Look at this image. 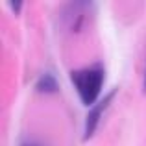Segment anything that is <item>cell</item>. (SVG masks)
Returning a JSON list of instances; mask_svg holds the SVG:
<instances>
[{"mask_svg":"<svg viewBox=\"0 0 146 146\" xmlns=\"http://www.w3.org/2000/svg\"><path fill=\"white\" fill-rule=\"evenodd\" d=\"M68 78H70V83L74 85L80 102L85 107L91 109L102 98V87L106 82V67L102 63H93L87 67L70 70Z\"/></svg>","mask_w":146,"mask_h":146,"instance_id":"cell-1","label":"cell"},{"mask_svg":"<svg viewBox=\"0 0 146 146\" xmlns=\"http://www.w3.org/2000/svg\"><path fill=\"white\" fill-rule=\"evenodd\" d=\"M117 93H118V87H111V89L107 91V93L104 94V96L100 98V100H98L96 104H94L93 107H91L89 111H87L85 120H83V137H82L83 143H87L89 139H93L94 131H96L98 126H100L102 115L106 113V109L111 106V102H113V98L117 96Z\"/></svg>","mask_w":146,"mask_h":146,"instance_id":"cell-2","label":"cell"},{"mask_svg":"<svg viewBox=\"0 0 146 146\" xmlns=\"http://www.w3.org/2000/svg\"><path fill=\"white\" fill-rule=\"evenodd\" d=\"M35 91L41 94H54L59 91V83H57V78L52 74V72H43L39 74V78L35 80Z\"/></svg>","mask_w":146,"mask_h":146,"instance_id":"cell-3","label":"cell"},{"mask_svg":"<svg viewBox=\"0 0 146 146\" xmlns=\"http://www.w3.org/2000/svg\"><path fill=\"white\" fill-rule=\"evenodd\" d=\"M21 146H33V144H21Z\"/></svg>","mask_w":146,"mask_h":146,"instance_id":"cell-6","label":"cell"},{"mask_svg":"<svg viewBox=\"0 0 146 146\" xmlns=\"http://www.w3.org/2000/svg\"><path fill=\"white\" fill-rule=\"evenodd\" d=\"M7 7H9L15 15H19V11H21V7H22V2L21 0H19V2H7Z\"/></svg>","mask_w":146,"mask_h":146,"instance_id":"cell-4","label":"cell"},{"mask_svg":"<svg viewBox=\"0 0 146 146\" xmlns=\"http://www.w3.org/2000/svg\"><path fill=\"white\" fill-rule=\"evenodd\" d=\"M143 93H146V65H144V74H143Z\"/></svg>","mask_w":146,"mask_h":146,"instance_id":"cell-5","label":"cell"}]
</instances>
